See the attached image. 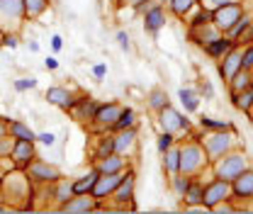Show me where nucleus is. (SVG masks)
Listing matches in <instances>:
<instances>
[{
  "instance_id": "nucleus-1",
  "label": "nucleus",
  "mask_w": 253,
  "mask_h": 214,
  "mask_svg": "<svg viewBox=\"0 0 253 214\" xmlns=\"http://www.w3.org/2000/svg\"><path fill=\"white\" fill-rule=\"evenodd\" d=\"M0 190H2V197L7 200V207L17 210L22 200H30L32 197V180L27 173H20V171H10L2 175L0 180Z\"/></svg>"
},
{
  "instance_id": "nucleus-2",
  "label": "nucleus",
  "mask_w": 253,
  "mask_h": 214,
  "mask_svg": "<svg viewBox=\"0 0 253 214\" xmlns=\"http://www.w3.org/2000/svg\"><path fill=\"white\" fill-rule=\"evenodd\" d=\"M214 163V173H217V178L221 180H226V183H231L236 175H241L244 171H246V158H244V153H224L219 156L217 161H212Z\"/></svg>"
},
{
  "instance_id": "nucleus-3",
  "label": "nucleus",
  "mask_w": 253,
  "mask_h": 214,
  "mask_svg": "<svg viewBox=\"0 0 253 214\" xmlns=\"http://www.w3.org/2000/svg\"><path fill=\"white\" fill-rule=\"evenodd\" d=\"M207 163H210V158H207V153H205V149L200 144H185V146H180V173L183 175L200 173Z\"/></svg>"
},
{
  "instance_id": "nucleus-4",
  "label": "nucleus",
  "mask_w": 253,
  "mask_h": 214,
  "mask_svg": "<svg viewBox=\"0 0 253 214\" xmlns=\"http://www.w3.org/2000/svg\"><path fill=\"white\" fill-rule=\"evenodd\" d=\"M25 20V0H0V30L17 32Z\"/></svg>"
},
{
  "instance_id": "nucleus-5",
  "label": "nucleus",
  "mask_w": 253,
  "mask_h": 214,
  "mask_svg": "<svg viewBox=\"0 0 253 214\" xmlns=\"http://www.w3.org/2000/svg\"><path fill=\"white\" fill-rule=\"evenodd\" d=\"M25 171H27V175H30L32 183H39V185H51L54 180L61 178V171H59L56 166L42 161V158H34Z\"/></svg>"
},
{
  "instance_id": "nucleus-6",
  "label": "nucleus",
  "mask_w": 253,
  "mask_h": 214,
  "mask_svg": "<svg viewBox=\"0 0 253 214\" xmlns=\"http://www.w3.org/2000/svg\"><path fill=\"white\" fill-rule=\"evenodd\" d=\"M241 15H244V7H241L239 2H229V5L217 7V10L212 12V25H214L219 32L226 34V32L236 25V20H239Z\"/></svg>"
},
{
  "instance_id": "nucleus-7",
  "label": "nucleus",
  "mask_w": 253,
  "mask_h": 214,
  "mask_svg": "<svg viewBox=\"0 0 253 214\" xmlns=\"http://www.w3.org/2000/svg\"><path fill=\"white\" fill-rule=\"evenodd\" d=\"M122 105L120 102H107V105H100L97 107V112H95L93 117V124L97 131H112V127L115 122L120 120V115H122Z\"/></svg>"
},
{
  "instance_id": "nucleus-8",
  "label": "nucleus",
  "mask_w": 253,
  "mask_h": 214,
  "mask_svg": "<svg viewBox=\"0 0 253 214\" xmlns=\"http://www.w3.org/2000/svg\"><path fill=\"white\" fill-rule=\"evenodd\" d=\"M231 146H234V139H231L229 134H224V131L210 134V136H205V141H202V149H205V153H207L210 161H217V158L224 156Z\"/></svg>"
},
{
  "instance_id": "nucleus-9",
  "label": "nucleus",
  "mask_w": 253,
  "mask_h": 214,
  "mask_svg": "<svg viewBox=\"0 0 253 214\" xmlns=\"http://www.w3.org/2000/svg\"><path fill=\"white\" fill-rule=\"evenodd\" d=\"M125 173L126 171H120V173H100L97 180H95V185H93V192H90V195H93L97 202H100V200H107V197L115 192V187L122 183Z\"/></svg>"
},
{
  "instance_id": "nucleus-10",
  "label": "nucleus",
  "mask_w": 253,
  "mask_h": 214,
  "mask_svg": "<svg viewBox=\"0 0 253 214\" xmlns=\"http://www.w3.org/2000/svg\"><path fill=\"white\" fill-rule=\"evenodd\" d=\"M231 197V183H226V180H212L210 185H205V200H202V205L207 207V210H212L214 205H219L224 200H229Z\"/></svg>"
},
{
  "instance_id": "nucleus-11",
  "label": "nucleus",
  "mask_w": 253,
  "mask_h": 214,
  "mask_svg": "<svg viewBox=\"0 0 253 214\" xmlns=\"http://www.w3.org/2000/svg\"><path fill=\"white\" fill-rule=\"evenodd\" d=\"M158 122L163 127V131H168V134H175V131H180V129H188V120H185L178 110H173L170 105H166V107L158 112Z\"/></svg>"
},
{
  "instance_id": "nucleus-12",
  "label": "nucleus",
  "mask_w": 253,
  "mask_h": 214,
  "mask_svg": "<svg viewBox=\"0 0 253 214\" xmlns=\"http://www.w3.org/2000/svg\"><path fill=\"white\" fill-rule=\"evenodd\" d=\"M97 210V200H95L90 192L85 195H73L71 200H66L61 205V212H68V214H88Z\"/></svg>"
},
{
  "instance_id": "nucleus-13",
  "label": "nucleus",
  "mask_w": 253,
  "mask_h": 214,
  "mask_svg": "<svg viewBox=\"0 0 253 214\" xmlns=\"http://www.w3.org/2000/svg\"><path fill=\"white\" fill-rule=\"evenodd\" d=\"M97 102H95L93 97H85V95H81V97H76V102L71 105V115H73V120H78V122H93L95 112H97Z\"/></svg>"
},
{
  "instance_id": "nucleus-14",
  "label": "nucleus",
  "mask_w": 253,
  "mask_h": 214,
  "mask_svg": "<svg viewBox=\"0 0 253 214\" xmlns=\"http://www.w3.org/2000/svg\"><path fill=\"white\" fill-rule=\"evenodd\" d=\"M37 158V151H34V141H15L12 146V153H10V161L15 168H27L32 161Z\"/></svg>"
},
{
  "instance_id": "nucleus-15",
  "label": "nucleus",
  "mask_w": 253,
  "mask_h": 214,
  "mask_svg": "<svg viewBox=\"0 0 253 214\" xmlns=\"http://www.w3.org/2000/svg\"><path fill=\"white\" fill-rule=\"evenodd\" d=\"M239 68H244V49H241L239 44H234V49L224 56V63L219 66L221 78H224V81H231Z\"/></svg>"
},
{
  "instance_id": "nucleus-16",
  "label": "nucleus",
  "mask_w": 253,
  "mask_h": 214,
  "mask_svg": "<svg viewBox=\"0 0 253 214\" xmlns=\"http://www.w3.org/2000/svg\"><path fill=\"white\" fill-rule=\"evenodd\" d=\"M95 171L97 173H120V171H126V156L110 153V156L95 158Z\"/></svg>"
},
{
  "instance_id": "nucleus-17",
  "label": "nucleus",
  "mask_w": 253,
  "mask_h": 214,
  "mask_svg": "<svg viewBox=\"0 0 253 214\" xmlns=\"http://www.w3.org/2000/svg\"><path fill=\"white\" fill-rule=\"evenodd\" d=\"M136 175L131 173V171H126L125 178H122V183L115 187V192L110 195L115 202H122V205H126V202H131L134 200V187H136V180H134Z\"/></svg>"
},
{
  "instance_id": "nucleus-18",
  "label": "nucleus",
  "mask_w": 253,
  "mask_h": 214,
  "mask_svg": "<svg viewBox=\"0 0 253 214\" xmlns=\"http://www.w3.org/2000/svg\"><path fill=\"white\" fill-rule=\"evenodd\" d=\"M46 100L51 102V105H56L59 110H71V105L76 102V92H71L68 88H61V86H54V88H49L46 90Z\"/></svg>"
},
{
  "instance_id": "nucleus-19",
  "label": "nucleus",
  "mask_w": 253,
  "mask_h": 214,
  "mask_svg": "<svg viewBox=\"0 0 253 214\" xmlns=\"http://www.w3.org/2000/svg\"><path fill=\"white\" fill-rule=\"evenodd\" d=\"M134 146H136V129L134 127L117 131V136H115V153L129 156V153L134 151Z\"/></svg>"
},
{
  "instance_id": "nucleus-20",
  "label": "nucleus",
  "mask_w": 253,
  "mask_h": 214,
  "mask_svg": "<svg viewBox=\"0 0 253 214\" xmlns=\"http://www.w3.org/2000/svg\"><path fill=\"white\" fill-rule=\"evenodd\" d=\"M231 192L236 197H244V200H251L253 197V171H244L241 175H236L231 180Z\"/></svg>"
},
{
  "instance_id": "nucleus-21",
  "label": "nucleus",
  "mask_w": 253,
  "mask_h": 214,
  "mask_svg": "<svg viewBox=\"0 0 253 214\" xmlns=\"http://www.w3.org/2000/svg\"><path fill=\"white\" fill-rule=\"evenodd\" d=\"M146 15H144V27L146 32H151V34H156L163 25H166V10L161 7V5H154V7H149V10H144Z\"/></svg>"
},
{
  "instance_id": "nucleus-22",
  "label": "nucleus",
  "mask_w": 253,
  "mask_h": 214,
  "mask_svg": "<svg viewBox=\"0 0 253 214\" xmlns=\"http://www.w3.org/2000/svg\"><path fill=\"white\" fill-rule=\"evenodd\" d=\"M192 39H195L197 44L207 46V44H212L214 39H219V30H217L212 22H207V25H200V27H195V32H192Z\"/></svg>"
},
{
  "instance_id": "nucleus-23",
  "label": "nucleus",
  "mask_w": 253,
  "mask_h": 214,
  "mask_svg": "<svg viewBox=\"0 0 253 214\" xmlns=\"http://www.w3.org/2000/svg\"><path fill=\"white\" fill-rule=\"evenodd\" d=\"M54 187H51V195H54V200L63 205L66 200H71L76 192H73V180H66V178H59V180H54Z\"/></svg>"
},
{
  "instance_id": "nucleus-24",
  "label": "nucleus",
  "mask_w": 253,
  "mask_h": 214,
  "mask_svg": "<svg viewBox=\"0 0 253 214\" xmlns=\"http://www.w3.org/2000/svg\"><path fill=\"white\" fill-rule=\"evenodd\" d=\"M234 39H229V37H219V39H214L212 44H207L205 49H207V54L210 56H214V59H221V56H226L231 49H234Z\"/></svg>"
},
{
  "instance_id": "nucleus-25",
  "label": "nucleus",
  "mask_w": 253,
  "mask_h": 214,
  "mask_svg": "<svg viewBox=\"0 0 253 214\" xmlns=\"http://www.w3.org/2000/svg\"><path fill=\"white\" fill-rule=\"evenodd\" d=\"M7 134L15 136V139H20V141H37V134L25 122H17V120L7 122Z\"/></svg>"
},
{
  "instance_id": "nucleus-26",
  "label": "nucleus",
  "mask_w": 253,
  "mask_h": 214,
  "mask_svg": "<svg viewBox=\"0 0 253 214\" xmlns=\"http://www.w3.org/2000/svg\"><path fill=\"white\" fill-rule=\"evenodd\" d=\"M163 166L170 175L180 173V146H170L163 151Z\"/></svg>"
},
{
  "instance_id": "nucleus-27",
  "label": "nucleus",
  "mask_w": 253,
  "mask_h": 214,
  "mask_svg": "<svg viewBox=\"0 0 253 214\" xmlns=\"http://www.w3.org/2000/svg\"><path fill=\"white\" fill-rule=\"evenodd\" d=\"M251 71L249 68H239L236 73H234V78L229 81V86H231V95H236V92L246 90L249 86H251Z\"/></svg>"
},
{
  "instance_id": "nucleus-28",
  "label": "nucleus",
  "mask_w": 253,
  "mask_h": 214,
  "mask_svg": "<svg viewBox=\"0 0 253 214\" xmlns=\"http://www.w3.org/2000/svg\"><path fill=\"white\" fill-rule=\"evenodd\" d=\"M185 205H190V207H195V205H200L202 200H205V185L200 183V180H190L188 190H185Z\"/></svg>"
},
{
  "instance_id": "nucleus-29",
  "label": "nucleus",
  "mask_w": 253,
  "mask_h": 214,
  "mask_svg": "<svg viewBox=\"0 0 253 214\" xmlns=\"http://www.w3.org/2000/svg\"><path fill=\"white\" fill-rule=\"evenodd\" d=\"M97 171H90V173H85V175H81L78 180H73V192L76 195H85V192H93V185H95V180H97Z\"/></svg>"
},
{
  "instance_id": "nucleus-30",
  "label": "nucleus",
  "mask_w": 253,
  "mask_h": 214,
  "mask_svg": "<svg viewBox=\"0 0 253 214\" xmlns=\"http://www.w3.org/2000/svg\"><path fill=\"white\" fill-rule=\"evenodd\" d=\"M49 0H25V17L27 20H37L46 12Z\"/></svg>"
},
{
  "instance_id": "nucleus-31",
  "label": "nucleus",
  "mask_w": 253,
  "mask_h": 214,
  "mask_svg": "<svg viewBox=\"0 0 253 214\" xmlns=\"http://www.w3.org/2000/svg\"><path fill=\"white\" fill-rule=\"evenodd\" d=\"M231 97H234V105H236L239 110H246V112L253 110V86H249L246 90L236 92V95H231Z\"/></svg>"
},
{
  "instance_id": "nucleus-32",
  "label": "nucleus",
  "mask_w": 253,
  "mask_h": 214,
  "mask_svg": "<svg viewBox=\"0 0 253 214\" xmlns=\"http://www.w3.org/2000/svg\"><path fill=\"white\" fill-rule=\"evenodd\" d=\"M110 153H115V136H100L97 146L93 151V161L95 158H102V156H110Z\"/></svg>"
},
{
  "instance_id": "nucleus-33",
  "label": "nucleus",
  "mask_w": 253,
  "mask_h": 214,
  "mask_svg": "<svg viewBox=\"0 0 253 214\" xmlns=\"http://www.w3.org/2000/svg\"><path fill=\"white\" fill-rule=\"evenodd\" d=\"M134 124H136V112L129 110V107H125L122 115H120V120H117L115 127H112V131H122V129H129V127H134Z\"/></svg>"
},
{
  "instance_id": "nucleus-34",
  "label": "nucleus",
  "mask_w": 253,
  "mask_h": 214,
  "mask_svg": "<svg viewBox=\"0 0 253 214\" xmlns=\"http://www.w3.org/2000/svg\"><path fill=\"white\" fill-rule=\"evenodd\" d=\"M166 105H168V95H166V90L156 88V90L149 92V107H151L154 112H161Z\"/></svg>"
},
{
  "instance_id": "nucleus-35",
  "label": "nucleus",
  "mask_w": 253,
  "mask_h": 214,
  "mask_svg": "<svg viewBox=\"0 0 253 214\" xmlns=\"http://www.w3.org/2000/svg\"><path fill=\"white\" fill-rule=\"evenodd\" d=\"M195 5H197V0H170V10H173L178 17H185Z\"/></svg>"
},
{
  "instance_id": "nucleus-36",
  "label": "nucleus",
  "mask_w": 253,
  "mask_h": 214,
  "mask_svg": "<svg viewBox=\"0 0 253 214\" xmlns=\"http://www.w3.org/2000/svg\"><path fill=\"white\" fill-rule=\"evenodd\" d=\"M178 97H180V102L185 105L188 112H195V110H197V102H200V100H197V92L195 90H185V88H183V90L178 92Z\"/></svg>"
},
{
  "instance_id": "nucleus-37",
  "label": "nucleus",
  "mask_w": 253,
  "mask_h": 214,
  "mask_svg": "<svg viewBox=\"0 0 253 214\" xmlns=\"http://www.w3.org/2000/svg\"><path fill=\"white\" fill-rule=\"evenodd\" d=\"M249 25H251V17H249V15H246V12H244V15H241V17H239V20H236V25H234V27H231V30L226 32V34H229V39H236V37H239V34H241V32L246 30V27H249Z\"/></svg>"
},
{
  "instance_id": "nucleus-38",
  "label": "nucleus",
  "mask_w": 253,
  "mask_h": 214,
  "mask_svg": "<svg viewBox=\"0 0 253 214\" xmlns=\"http://www.w3.org/2000/svg\"><path fill=\"white\" fill-rule=\"evenodd\" d=\"M190 185V175H183V173H175L173 175V190H175V195H185V190H188Z\"/></svg>"
},
{
  "instance_id": "nucleus-39",
  "label": "nucleus",
  "mask_w": 253,
  "mask_h": 214,
  "mask_svg": "<svg viewBox=\"0 0 253 214\" xmlns=\"http://www.w3.org/2000/svg\"><path fill=\"white\" fill-rule=\"evenodd\" d=\"M15 136H10V134H5V136H0V158H10V153H12V146H15Z\"/></svg>"
},
{
  "instance_id": "nucleus-40",
  "label": "nucleus",
  "mask_w": 253,
  "mask_h": 214,
  "mask_svg": "<svg viewBox=\"0 0 253 214\" xmlns=\"http://www.w3.org/2000/svg\"><path fill=\"white\" fill-rule=\"evenodd\" d=\"M197 10H200V12L192 17V27H200V25H207V22H212V12H210V10H205L202 5H200Z\"/></svg>"
},
{
  "instance_id": "nucleus-41",
  "label": "nucleus",
  "mask_w": 253,
  "mask_h": 214,
  "mask_svg": "<svg viewBox=\"0 0 253 214\" xmlns=\"http://www.w3.org/2000/svg\"><path fill=\"white\" fill-rule=\"evenodd\" d=\"M200 122H202V127L214 129V131H229V129H231V124L229 122H214V120H210V117H202Z\"/></svg>"
},
{
  "instance_id": "nucleus-42",
  "label": "nucleus",
  "mask_w": 253,
  "mask_h": 214,
  "mask_svg": "<svg viewBox=\"0 0 253 214\" xmlns=\"http://www.w3.org/2000/svg\"><path fill=\"white\" fill-rule=\"evenodd\" d=\"M173 141H175V136H173V134H168V131H163V134L158 136V151L163 153L166 149H170V146H173Z\"/></svg>"
},
{
  "instance_id": "nucleus-43",
  "label": "nucleus",
  "mask_w": 253,
  "mask_h": 214,
  "mask_svg": "<svg viewBox=\"0 0 253 214\" xmlns=\"http://www.w3.org/2000/svg\"><path fill=\"white\" fill-rule=\"evenodd\" d=\"M32 88H37V78H20V81H15V90H32Z\"/></svg>"
},
{
  "instance_id": "nucleus-44",
  "label": "nucleus",
  "mask_w": 253,
  "mask_h": 214,
  "mask_svg": "<svg viewBox=\"0 0 253 214\" xmlns=\"http://www.w3.org/2000/svg\"><path fill=\"white\" fill-rule=\"evenodd\" d=\"M229 2H236V0H202L200 5H202L205 10H210V12H214L217 7H224V5H229Z\"/></svg>"
},
{
  "instance_id": "nucleus-45",
  "label": "nucleus",
  "mask_w": 253,
  "mask_h": 214,
  "mask_svg": "<svg viewBox=\"0 0 253 214\" xmlns=\"http://www.w3.org/2000/svg\"><path fill=\"white\" fill-rule=\"evenodd\" d=\"M117 42H120V46H122L125 51L131 49V44H129V34H126V32H117Z\"/></svg>"
},
{
  "instance_id": "nucleus-46",
  "label": "nucleus",
  "mask_w": 253,
  "mask_h": 214,
  "mask_svg": "<svg viewBox=\"0 0 253 214\" xmlns=\"http://www.w3.org/2000/svg\"><path fill=\"white\" fill-rule=\"evenodd\" d=\"M120 2H122V5H131V7H136V10L144 12V7H146L149 0H120Z\"/></svg>"
},
{
  "instance_id": "nucleus-47",
  "label": "nucleus",
  "mask_w": 253,
  "mask_h": 214,
  "mask_svg": "<svg viewBox=\"0 0 253 214\" xmlns=\"http://www.w3.org/2000/svg\"><path fill=\"white\" fill-rule=\"evenodd\" d=\"M244 68H253V46L251 49H244Z\"/></svg>"
},
{
  "instance_id": "nucleus-48",
  "label": "nucleus",
  "mask_w": 253,
  "mask_h": 214,
  "mask_svg": "<svg viewBox=\"0 0 253 214\" xmlns=\"http://www.w3.org/2000/svg\"><path fill=\"white\" fill-rule=\"evenodd\" d=\"M54 134H49V131H44V134H37V141H42V144H46V146H51L54 144Z\"/></svg>"
},
{
  "instance_id": "nucleus-49",
  "label": "nucleus",
  "mask_w": 253,
  "mask_h": 214,
  "mask_svg": "<svg viewBox=\"0 0 253 214\" xmlns=\"http://www.w3.org/2000/svg\"><path fill=\"white\" fill-rule=\"evenodd\" d=\"M93 73H95V78H97V81H102V78L107 76V66H102V63H100V66H95Z\"/></svg>"
},
{
  "instance_id": "nucleus-50",
  "label": "nucleus",
  "mask_w": 253,
  "mask_h": 214,
  "mask_svg": "<svg viewBox=\"0 0 253 214\" xmlns=\"http://www.w3.org/2000/svg\"><path fill=\"white\" fill-rule=\"evenodd\" d=\"M51 46H54V51H59V49L63 46V39L59 37V34H56V37H51Z\"/></svg>"
},
{
  "instance_id": "nucleus-51",
  "label": "nucleus",
  "mask_w": 253,
  "mask_h": 214,
  "mask_svg": "<svg viewBox=\"0 0 253 214\" xmlns=\"http://www.w3.org/2000/svg\"><path fill=\"white\" fill-rule=\"evenodd\" d=\"M202 92H205V95H207V97H212V95H214V90H212V86H210V83H207V81H205V83H202Z\"/></svg>"
},
{
  "instance_id": "nucleus-52",
  "label": "nucleus",
  "mask_w": 253,
  "mask_h": 214,
  "mask_svg": "<svg viewBox=\"0 0 253 214\" xmlns=\"http://www.w3.org/2000/svg\"><path fill=\"white\" fill-rule=\"evenodd\" d=\"M44 66H46L49 71H54V68L59 66V61H56V59H46V61H44Z\"/></svg>"
},
{
  "instance_id": "nucleus-53",
  "label": "nucleus",
  "mask_w": 253,
  "mask_h": 214,
  "mask_svg": "<svg viewBox=\"0 0 253 214\" xmlns=\"http://www.w3.org/2000/svg\"><path fill=\"white\" fill-rule=\"evenodd\" d=\"M5 134H7V120L0 117V136H5Z\"/></svg>"
},
{
  "instance_id": "nucleus-54",
  "label": "nucleus",
  "mask_w": 253,
  "mask_h": 214,
  "mask_svg": "<svg viewBox=\"0 0 253 214\" xmlns=\"http://www.w3.org/2000/svg\"><path fill=\"white\" fill-rule=\"evenodd\" d=\"M30 51H39V44L37 42H30Z\"/></svg>"
},
{
  "instance_id": "nucleus-55",
  "label": "nucleus",
  "mask_w": 253,
  "mask_h": 214,
  "mask_svg": "<svg viewBox=\"0 0 253 214\" xmlns=\"http://www.w3.org/2000/svg\"><path fill=\"white\" fill-rule=\"evenodd\" d=\"M2 175H5V171H2V166H0V180H2Z\"/></svg>"
},
{
  "instance_id": "nucleus-56",
  "label": "nucleus",
  "mask_w": 253,
  "mask_h": 214,
  "mask_svg": "<svg viewBox=\"0 0 253 214\" xmlns=\"http://www.w3.org/2000/svg\"><path fill=\"white\" fill-rule=\"evenodd\" d=\"M2 34H5V32H2V30H0V44H2Z\"/></svg>"
}]
</instances>
